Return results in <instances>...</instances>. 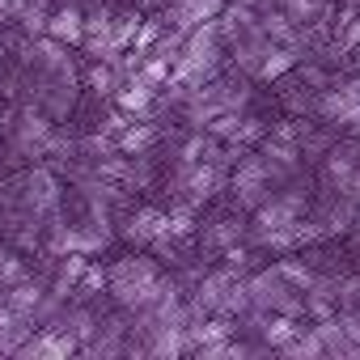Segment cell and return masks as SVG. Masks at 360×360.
Listing matches in <instances>:
<instances>
[{
	"instance_id": "cell-1",
	"label": "cell",
	"mask_w": 360,
	"mask_h": 360,
	"mask_svg": "<svg viewBox=\"0 0 360 360\" xmlns=\"http://www.w3.org/2000/svg\"><path fill=\"white\" fill-rule=\"evenodd\" d=\"M165 280V267L153 259V255H123L106 267V297L115 309H144L157 292V284Z\"/></svg>"
},
{
	"instance_id": "cell-2",
	"label": "cell",
	"mask_w": 360,
	"mask_h": 360,
	"mask_svg": "<svg viewBox=\"0 0 360 360\" xmlns=\"http://www.w3.org/2000/svg\"><path fill=\"white\" fill-rule=\"evenodd\" d=\"M56 140H60V123L47 119L39 106L30 102H18V110H9V127H5V144L13 153V161H43L56 153Z\"/></svg>"
},
{
	"instance_id": "cell-3",
	"label": "cell",
	"mask_w": 360,
	"mask_h": 360,
	"mask_svg": "<svg viewBox=\"0 0 360 360\" xmlns=\"http://www.w3.org/2000/svg\"><path fill=\"white\" fill-rule=\"evenodd\" d=\"M276 187H280V178H276V169H271V161L259 153V148H250V153H242L238 161H233V169H229V200H233V208L238 212H255L259 204H267L271 195H276Z\"/></svg>"
},
{
	"instance_id": "cell-4",
	"label": "cell",
	"mask_w": 360,
	"mask_h": 360,
	"mask_svg": "<svg viewBox=\"0 0 360 360\" xmlns=\"http://www.w3.org/2000/svg\"><path fill=\"white\" fill-rule=\"evenodd\" d=\"M246 292H250V305L263 309V314H292V318H305V292L280 271V263L259 267V271H246Z\"/></svg>"
},
{
	"instance_id": "cell-5",
	"label": "cell",
	"mask_w": 360,
	"mask_h": 360,
	"mask_svg": "<svg viewBox=\"0 0 360 360\" xmlns=\"http://www.w3.org/2000/svg\"><path fill=\"white\" fill-rule=\"evenodd\" d=\"M356 169H360L356 140H335V144L318 157V187H322V195H347Z\"/></svg>"
},
{
	"instance_id": "cell-6",
	"label": "cell",
	"mask_w": 360,
	"mask_h": 360,
	"mask_svg": "<svg viewBox=\"0 0 360 360\" xmlns=\"http://www.w3.org/2000/svg\"><path fill=\"white\" fill-rule=\"evenodd\" d=\"M81 51H85V60H119V51H115V9L102 5V0L85 5Z\"/></svg>"
},
{
	"instance_id": "cell-7",
	"label": "cell",
	"mask_w": 360,
	"mask_h": 360,
	"mask_svg": "<svg viewBox=\"0 0 360 360\" xmlns=\"http://www.w3.org/2000/svg\"><path fill=\"white\" fill-rule=\"evenodd\" d=\"M165 229H169L165 208H157V204H140V208H131V212H127V221H123L119 238H123V242H131L136 250H153L157 242H165Z\"/></svg>"
},
{
	"instance_id": "cell-8",
	"label": "cell",
	"mask_w": 360,
	"mask_h": 360,
	"mask_svg": "<svg viewBox=\"0 0 360 360\" xmlns=\"http://www.w3.org/2000/svg\"><path fill=\"white\" fill-rule=\"evenodd\" d=\"M47 34L72 51H81V34H85V5H77V0H60V5L51 9L47 18Z\"/></svg>"
},
{
	"instance_id": "cell-9",
	"label": "cell",
	"mask_w": 360,
	"mask_h": 360,
	"mask_svg": "<svg viewBox=\"0 0 360 360\" xmlns=\"http://www.w3.org/2000/svg\"><path fill=\"white\" fill-rule=\"evenodd\" d=\"M229 5V0H169V9L161 13L174 30H191V26H200V22H217V13Z\"/></svg>"
},
{
	"instance_id": "cell-10",
	"label": "cell",
	"mask_w": 360,
	"mask_h": 360,
	"mask_svg": "<svg viewBox=\"0 0 360 360\" xmlns=\"http://www.w3.org/2000/svg\"><path fill=\"white\" fill-rule=\"evenodd\" d=\"M157 98H161V89H153L148 81H140V77H123V85L115 89L110 102H115L123 115H131V119H148L153 106H157Z\"/></svg>"
},
{
	"instance_id": "cell-11",
	"label": "cell",
	"mask_w": 360,
	"mask_h": 360,
	"mask_svg": "<svg viewBox=\"0 0 360 360\" xmlns=\"http://www.w3.org/2000/svg\"><path fill=\"white\" fill-rule=\"evenodd\" d=\"M238 242H246V225L238 221V217H217L212 225H204L200 229V246H204V255H225L229 246H238Z\"/></svg>"
},
{
	"instance_id": "cell-12",
	"label": "cell",
	"mask_w": 360,
	"mask_h": 360,
	"mask_svg": "<svg viewBox=\"0 0 360 360\" xmlns=\"http://www.w3.org/2000/svg\"><path fill=\"white\" fill-rule=\"evenodd\" d=\"M123 85V72H119V64L115 60H89L85 68H81V89H89L94 98H115V89Z\"/></svg>"
},
{
	"instance_id": "cell-13",
	"label": "cell",
	"mask_w": 360,
	"mask_h": 360,
	"mask_svg": "<svg viewBox=\"0 0 360 360\" xmlns=\"http://www.w3.org/2000/svg\"><path fill=\"white\" fill-rule=\"evenodd\" d=\"M318 221H322V229H326V238H335V233H347L352 225H356V217H360V208L347 200V195H322V204H318V212H314Z\"/></svg>"
},
{
	"instance_id": "cell-14",
	"label": "cell",
	"mask_w": 360,
	"mask_h": 360,
	"mask_svg": "<svg viewBox=\"0 0 360 360\" xmlns=\"http://www.w3.org/2000/svg\"><path fill=\"white\" fill-rule=\"evenodd\" d=\"M30 335H34V318L18 314L5 297H0V352H18Z\"/></svg>"
},
{
	"instance_id": "cell-15",
	"label": "cell",
	"mask_w": 360,
	"mask_h": 360,
	"mask_svg": "<svg viewBox=\"0 0 360 360\" xmlns=\"http://www.w3.org/2000/svg\"><path fill=\"white\" fill-rule=\"evenodd\" d=\"M161 144V127L153 119H127V127L119 131V153H153Z\"/></svg>"
},
{
	"instance_id": "cell-16",
	"label": "cell",
	"mask_w": 360,
	"mask_h": 360,
	"mask_svg": "<svg viewBox=\"0 0 360 360\" xmlns=\"http://www.w3.org/2000/svg\"><path fill=\"white\" fill-rule=\"evenodd\" d=\"M51 0H18V13H13V22H18V30H22V39H39V34H47V18H51Z\"/></svg>"
},
{
	"instance_id": "cell-17",
	"label": "cell",
	"mask_w": 360,
	"mask_h": 360,
	"mask_svg": "<svg viewBox=\"0 0 360 360\" xmlns=\"http://www.w3.org/2000/svg\"><path fill=\"white\" fill-rule=\"evenodd\" d=\"M314 330H318V339H322V356H360V343L343 335V326H339L335 314L322 318V322H314Z\"/></svg>"
},
{
	"instance_id": "cell-18",
	"label": "cell",
	"mask_w": 360,
	"mask_h": 360,
	"mask_svg": "<svg viewBox=\"0 0 360 360\" xmlns=\"http://www.w3.org/2000/svg\"><path fill=\"white\" fill-rule=\"evenodd\" d=\"M301 64V56L297 51H288V47H276L271 43V51H267V60H263V68H259V77L255 81H263V85H271V81H284L292 68Z\"/></svg>"
},
{
	"instance_id": "cell-19",
	"label": "cell",
	"mask_w": 360,
	"mask_h": 360,
	"mask_svg": "<svg viewBox=\"0 0 360 360\" xmlns=\"http://www.w3.org/2000/svg\"><path fill=\"white\" fill-rule=\"evenodd\" d=\"M106 297V267L102 263H85V271H81V280H77V292H72V301H102Z\"/></svg>"
},
{
	"instance_id": "cell-20",
	"label": "cell",
	"mask_w": 360,
	"mask_h": 360,
	"mask_svg": "<svg viewBox=\"0 0 360 360\" xmlns=\"http://www.w3.org/2000/svg\"><path fill=\"white\" fill-rule=\"evenodd\" d=\"M26 276H30V263L22 259V250L0 246V292L13 288V284H18V280H26Z\"/></svg>"
},
{
	"instance_id": "cell-21",
	"label": "cell",
	"mask_w": 360,
	"mask_h": 360,
	"mask_svg": "<svg viewBox=\"0 0 360 360\" xmlns=\"http://www.w3.org/2000/svg\"><path fill=\"white\" fill-rule=\"evenodd\" d=\"M136 30H140V13H115V51L123 56L131 43H136Z\"/></svg>"
},
{
	"instance_id": "cell-22",
	"label": "cell",
	"mask_w": 360,
	"mask_h": 360,
	"mask_svg": "<svg viewBox=\"0 0 360 360\" xmlns=\"http://www.w3.org/2000/svg\"><path fill=\"white\" fill-rule=\"evenodd\" d=\"M335 301L343 305H360V276H335Z\"/></svg>"
},
{
	"instance_id": "cell-23",
	"label": "cell",
	"mask_w": 360,
	"mask_h": 360,
	"mask_svg": "<svg viewBox=\"0 0 360 360\" xmlns=\"http://www.w3.org/2000/svg\"><path fill=\"white\" fill-rule=\"evenodd\" d=\"M335 318H339V326H343V335L360 343V305H343V309H335Z\"/></svg>"
},
{
	"instance_id": "cell-24",
	"label": "cell",
	"mask_w": 360,
	"mask_h": 360,
	"mask_svg": "<svg viewBox=\"0 0 360 360\" xmlns=\"http://www.w3.org/2000/svg\"><path fill=\"white\" fill-rule=\"evenodd\" d=\"M347 200L360 208V169H356V178H352V187H347Z\"/></svg>"
},
{
	"instance_id": "cell-25",
	"label": "cell",
	"mask_w": 360,
	"mask_h": 360,
	"mask_svg": "<svg viewBox=\"0 0 360 360\" xmlns=\"http://www.w3.org/2000/svg\"><path fill=\"white\" fill-rule=\"evenodd\" d=\"M5 127H9V110L0 106V140H5Z\"/></svg>"
},
{
	"instance_id": "cell-26",
	"label": "cell",
	"mask_w": 360,
	"mask_h": 360,
	"mask_svg": "<svg viewBox=\"0 0 360 360\" xmlns=\"http://www.w3.org/2000/svg\"><path fill=\"white\" fill-rule=\"evenodd\" d=\"M352 140H356V153H360V131H356V136H352Z\"/></svg>"
}]
</instances>
